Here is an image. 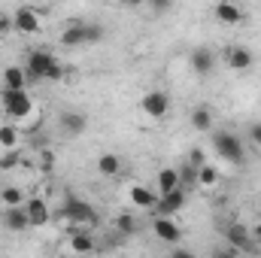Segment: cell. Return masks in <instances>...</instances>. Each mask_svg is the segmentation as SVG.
I'll return each mask as SVG.
<instances>
[{
	"label": "cell",
	"mask_w": 261,
	"mask_h": 258,
	"mask_svg": "<svg viewBox=\"0 0 261 258\" xmlns=\"http://www.w3.org/2000/svg\"><path fill=\"white\" fill-rule=\"evenodd\" d=\"M12 28V15H6V12H0V34H6Z\"/></svg>",
	"instance_id": "cell-34"
},
{
	"label": "cell",
	"mask_w": 261,
	"mask_h": 258,
	"mask_svg": "<svg viewBox=\"0 0 261 258\" xmlns=\"http://www.w3.org/2000/svg\"><path fill=\"white\" fill-rule=\"evenodd\" d=\"M116 231L125 237H134V234H140V222L130 213H122V216H116Z\"/></svg>",
	"instance_id": "cell-23"
},
{
	"label": "cell",
	"mask_w": 261,
	"mask_h": 258,
	"mask_svg": "<svg viewBox=\"0 0 261 258\" xmlns=\"http://www.w3.org/2000/svg\"><path fill=\"white\" fill-rule=\"evenodd\" d=\"M249 137H252V143H255V146H261V122H255V125L249 128Z\"/></svg>",
	"instance_id": "cell-33"
},
{
	"label": "cell",
	"mask_w": 261,
	"mask_h": 258,
	"mask_svg": "<svg viewBox=\"0 0 261 258\" xmlns=\"http://www.w3.org/2000/svg\"><path fill=\"white\" fill-rule=\"evenodd\" d=\"M12 28H15L18 34H24V37H34V34L40 31V12L31 9V6L15 9V12H12Z\"/></svg>",
	"instance_id": "cell-7"
},
{
	"label": "cell",
	"mask_w": 261,
	"mask_h": 258,
	"mask_svg": "<svg viewBox=\"0 0 261 258\" xmlns=\"http://www.w3.org/2000/svg\"><path fill=\"white\" fill-rule=\"evenodd\" d=\"M125 3H128V0H125Z\"/></svg>",
	"instance_id": "cell-38"
},
{
	"label": "cell",
	"mask_w": 261,
	"mask_h": 258,
	"mask_svg": "<svg viewBox=\"0 0 261 258\" xmlns=\"http://www.w3.org/2000/svg\"><path fill=\"white\" fill-rule=\"evenodd\" d=\"M189 67L195 70L197 76H206V73H213V67H216V55H213L210 49L197 46V49H192V55H189Z\"/></svg>",
	"instance_id": "cell-14"
},
{
	"label": "cell",
	"mask_w": 261,
	"mask_h": 258,
	"mask_svg": "<svg viewBox=\"0 0 261 258\" xmlns=\"http://www.w3.org/2000/svg\"><path fill=\"white\" fill-rule=\"evenodd\" d=\"M225 61L231 70H237V73H243V70H249V67L255 64V55L246 49V46H231L228 52H225Z\"/></svg>",
	"instance_id": "cell-13"
},
{
	"label": "cell",
	"mask_w": 261,
	"mask_h": 258,
	"mask_svg": "<svg viewBox=\"0 0 261 258\" xmlns=\"http://www.w3.org/2000/svg\"><path fill=\"white\" fill-rule=\"evenodd\" d=\"M225 240H228L237 252H246V255H249V252H258V249H261L258 243L252 240V231H249V228H243L240 222H231V225L225 228Z\"/></svg>",
	"instance_id": "cell-5"
},
{
	"label": "cell",
	"mask_w": 261,
	"mask_h": 258,
	"mask_svg": "<svg viewBox=\"0 0 261 258\" xmlns=\"http://www.w3.org/2000/svg\"><path fill=\"white\" fill-rule=\"evenodd\" d=\"M103 24H97V21H85V46H94V43H100L103 40Z\"/></svg>",
	"instance_id": "cell-28"
},
{
	"label": "cell",
	"mask_w": 261,
	"mask_h": 258,
	"mask_svg": "<svg viewBox=\"0 0 261 258\" xmlns=\"http://www.w3.org/2000/svg\"><path fill=\"white\" fill-rule=\"evenodd\" d=\"M189 161H192V164H195V167H200V164H206V158H203V149H192V152H189Z\"/></svg>",
	"instance_id": "cell-32"
},
{
	"label": "cell",
	"mask_w": 261,
	"mask_h": 258,
	"mask_svg": "<svg viewBox=\"0 0 261 258\" xmlns=\"http://www.w3.org/2000/svg\"><path fill=\"white\" fill-rule=\"evenodd\" d=\"M58 58L52 55V52H46V49H34L31 55H28V82H46V73H49V67L55 64Z\"/></svg>",
	"instance_id": "cell-4"
},
{
	"label": "cell",
	"mask_w": 261,
	"mask_h": 258,
	"mask_svg": "<svg viewBox=\"0 0 261 258\" xmlns=\"http://www.w3.org/2000/svg\"><path fill=\"white\" fill-rule=\"evenodd\" d=\"M61 46H67V49L85 46V21H73V24H67L64 34H61Z\"/></svg>",
	"instance_id": "cell-18"
},
{
	"label": "cell",
	"mask_w": 261,
	"mask_h": 258,
	"mask_svg": "<svg viewBox=\"0 0 261 258\" xmlns=\"http://www.w3.org/2000/svg\"><path fill=\"white\" fill-rule=\"evenodd\" d=\"M152 231H155V237L164 240V243H179V240H182V231H179V225L173 222V216H155Z\"/></svg>",
	"instance_id": "cell-10"
},
{
	"label": "cell",
	"mask_w": 261,
	"mask_h": 258,
	"mask_svg": "<svg viewBox=\"0 0 261 258\" xmlns=\"http://www.w3.org/2000/svg\"><path fill=\"white\" fill-rule=\"evenodd\" d=\"M0 146H3V149L18 146V128H15V125H0Z\"/></svg>",
	"instance_id": "cell-29"
},
{
	"label": "cell",
	"mask_w": 261,
	"mask_h": 258,
	"mask_svg": "<svg viewBox=\"0 0 261 258\" xmlns=\"http://www.w3.org/2000/svg\"><path fill=\"white\" fill-rule=\"evenodd\" d=\"M37 167H40L43 173H52V170H55V152H52V149H40V152H37Z\"/></svg>",
	"instance_id": "cell-30"
},
{
	"label": "cell",
	"mask_w": 261,
	"mask_h": 258,
	"mask_svg": "<svg viewBox=\"0 0 261 258\" xmlns=\"http://www.w3.org/2000/svg\"><path fill=\"white\" fill-rule=\"evenodd\" d=\"M3 225L9 228V231H28L31 228V216H28V210H24V203H18V207H6L3 210Z\"/></svg>",
	"instance_id": "cell-11"
},
{
	"label": "cell",
	"mask_w": 261,
	"mask_h": 258,
	"mask_svg": "<svg viewBox=\"0 0 261 258\" xmlns=\"http://www.w3.org/2000/svg\"><path fill=\"white\" fill-rule=\"evenodd\" d=\"M155 186H158V194H164V192H170V189H176V186H182V183H179V167H161L158 176H155Z\"/></svg>",
	"instance_id": "cell-19"
},
{
	"label": "cell",
	"mask_w": 261,
	"mask_h": 258,
	"mask_svg": "<svg viewBox=\"0 0 261 258\" xmlns=\"http://www.w3.org/2000/svg\"><path fill=\"white\" fill-rule=\"evenodd\" d=\"M3 82H6V88H24V85H28V70L9 64L3 70Z\"/></svg>",
	"instance_id": "cell-21"
},
{
	"label": "cell",
	"mask_w": 261,
	"mask_h": 258,
	"mask_svg": "<svg viewBox=\"0 0 261 258\" xmlns=\"http://www.w3.org/2000/svg\"><path fill=\"white\" fill-rule=\"evenodd\" d=\"M216 183H219V170L210 167V164H200V167H197V186L210 189V186H216Z\"/></svg>",
	"instance_id": "cell-26"
},
{
	"label": "cell",
	"mask_w": 261,
	"mask_h": 258,
	"mask_svg": "<svg viewBox=\"0 0 261 258\" xmlns=\"http://www.w3.org/2000/svg\"><path fill=\"white\" fill-rule=\"evenodd\" d=\"M55 219H61L64 225H82V228H97L100 225V216H97V210L88 203V200H82V197H76V194H64V200H61V207L55 210Z\"/></svg>",
	"instance_id": "cell-1"
},
{
	"label": "cell",
	"mask_w": 261,
	"mask_h": 258,
	"mask_svg": "<svg viewBox=\"0 0 261 258\" xmlns=\"http://www.w3.org/2000/svg\"><path fill=\"white\" fill-rule=\"evenodd\" d=\"M186 207V189L182 186H176V189H170V192L158 194V200H155V216H176L179 210Z\"/></svg>",
	"instance_id": "cell-6"
},
{
	"label": "cell",
	"mask_w": 261,
	"mask_h": 258,
	"mask_svg": "<svg viewBox=\"0 0 261 258\" xmlns=\"http://www.w3.org/2000/svg\"><path fill=\"white\" fill-rule=\"evenodd\" d=\"M85 128H88L85 113H76V110H67V113H61V131H64L67 137H79Z\"/></svg>",
	"instance_id": "cell-16"
},
{
	"label": "cell",
	"mask_w": 261,
	"mask_h": 258,
	"mask_svg": "<svg viewBox=\"0 0 261 258\" xmlns=\"http://www.w3.org/2000/svg\"><path fill=\"white\" fill-rule=\"evenodd\" d=\"M0 203L3 207H18V203H24V194H21V189H15V186H3L0 189Z\"/></svg>",
	"instance_id": "cell-25"
},
{
	"label": "cell",
	"mask_w": 261,
	"mask_h": 258,
	"mask_svg": "<svg viewBox=\"0 0 261 258\" xmlns=\"http://www.w3.org/2000/svg\"><path fill=\"white\" fill-rule=\"evenodd\" d=\"M18 164H21V152H18V146L0 152V170H15Z\"/></svg>",
	"instance_id": "cell-24"
},
{
	"label": "cell",
	"mask_w": 261,
	"mask_h": 258,
	"mask_svg": "<svg viewBox=\"0 0 261 258\" xmlns=\"http://www.w3.org/2000/svg\"><path fill=\"white\" fill-rule=\"evenodd\" d=\"M128 197H130V203H134V207H140V210H152V207H155V200H158V194L152 192V189L137 186V183L128 189Z\"/></svg>",
	"instance_id": "cell-17"
},
{
	"label": "cell",
	"mask_w": 261,
	"mask_h": 258,
	"mask_svg": "<svg viewBox=\"0 0 261 258\" xmlns=\"http://www.w3.org/2000/svg\"><path fill=\"white\" fill-rule=\"evenodd\" d=\"M252 240H255V243L261 246V222L255 225V228H252Z\"/></svg>",
	"instance_id": "cell-35"
},
{
	"label": "cell",
	"mask_w": 261,
	"mask_h": 258,
	"mask_svg": "<svg viewBox=\"0 0 261 258\" xmlns=\"http://www.w3.org/2000/svg\"><path fill=\"white\" fill-rule=\"evenodd\" d=\"M24 210L31 216V228H46L52 222V210H49V203L43 197H28L24 200Z\"/></svg>",
	"instance_id": "cell-9"
},
{
	"label": "cell",
	"mask_w": 261,
	"mask_h": 258,
	"mask_svg": "<svg viewBox=\"0 0 261 258\" xmlns=\"http://www.w3.org/2000/svg\"><path fill=\"white\" fill-rule=\"evenodd\" d=\"M140 107H143V113L146 116H152V119H164L167 113H170V97L164 94V91H149V94H143V100H140Z\"/></svg>",
	"instance_id": "cell-8"
},
{
	"label": "cell",
	"mask_w": 261,
	"mask_h": 258,
	"mask_svg": "<svg viewBox=\"0 0 261 258\" xmlns=\"http://www.w3.org/2000/svg\"><path fill=\"white\" fill-rule=\"evenodd\" d=\"M213 149L219 152V158H225L231 164H243V158H246L243 140L237 134H228V131H216L213 134Z\"/></svg>",
	"instance_id": "cell-3"
},
{
	"label": "cell",
	"mask_w": 261,
	"mask_h": 258,
	"mask_svg": "<svg viewBox=\"0 0 261 258\" xmlns=\"http://www.w3.org/2000/svg\"><path fill=\"white\" fill-rule=\"evenodd\" d=\"M70 249L73 252H94V234H91V228L73 225L70 228Z\"/></svg>",
	"instance_id": "cell-15"
},
{
	"label": "cell",
	"mask_w": 261,
	"mask_h": 258,
	"mask_svg": "<svg viewBox=\"0 0 261 258\" xmlns=\"http://www.w3.org/2000/svg\"><path fill=\"white\" fill-rule=\"evenodd\" d=\"M179 183H182V189H195L197 186V167L192 161L179 164Z\"/></svg>",
	"instance_id": "cell-27"
},
{
	"label": "cell",
	"mask_w": 261,
	"mask_h": 258,
	"mask_svg": "<svg viewBox=\"0 0 261 258\" xmlns=\"http://www.w3.org/2000/svg\"><path fill=\"white\" fill-rule=\"evenodd\" d=\"M258 216H261V210H258Z\"/></svg>",
	"instance_id": "cell-37"
},
{
	"label": "cell",
	"mask_w": 261,
	"mask_h": 258,
	"mask_svg": "<svg viewBox=\"0 0 261 258\" xmlns=\"http://www.w3.org/2000/svg\"><path fill=\"white\" fill-rule=\"evenodd\" d=\"M128 3H143V0H128Z\"/></svg>",
	"instance_id": "cell-36"
},
{
	"label": "cell",
	"mask_w": 261,
	"mask_h": 258,
	"mask_svg": "<svg viewBox=\"0 0 261 258\" xmlns=\"http://www.w3.org/2000/svg\"><path fill=\"white\" fill-rule=\"evenodd\" d=\"M0 104H3V113L9 119H28L34 113V100L28 97L24 88H3L0 91Z\"/></svg>",
	"instance_id": "cell-2"
},
{
	"label": "cell",
	"mask_w": 261,
	"mask_h": 258,
	"mask_svg": "<svg viewBox=\"0 0 261 258\" xmlns=\"http://www.w3.org/2000/svg\"><path fill=\"white\" fill-rule=\"evenodd\" d=\"M192 128L200 131V134L213 131V113H210V107H195L192 110Z\"/></svg>",
	"instance_id": "cell-20"
},
{
	"label": "cell",
	"mask_w": 261,
	"mask_h": 258,
	"mask_svg": "<svg viewBox=\"0 0 261 258\" xmlns=\"http://www.w3.org/2000/svg\"><path fill=\"white\" fill-rule=\"evenodd\" d=\"M149 6H152V12H155V15H164V12L173 6V0H149Z\"/></svg>",
	"instance_id": "cell-31"
},
{
	"label": "cell",
	"mask_w": 261,
	"mask_h": 258,
	"mask_svg": "<svg viewBox=\"0 0 261 258\" xmlns=\"http://www.w3.org/2000/svg\"><path fill=\"white\" fill-rule=\"evenodd\" d=\"M97 170H100L103 176H116V173L122 170V158H119V155H113V152H107V155H100V158H97Z\"/></svg>",
	"instance_id": "cell-22"
},
{
	"label": "cell",
	"mask_w": 261,
	"mask_h": 258,
	"mask_svg": "<svg viewBox=\"0 0 261 258\" xmlns=\"http://www.w3.org/2000/svg\"><path fill=\"white\" fill-rule=\"evenodd\" d=\"M213 15H216L219 24H240L243 21V9L234 0H219L216 9H213Z\"/></svg>",
	"instance_id": "cell-12"
}]
</instances>
